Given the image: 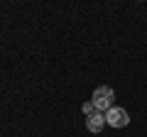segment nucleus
I'll return each instance as SVG.
<instances>
[{"mask_svg": "<svg viewBox=\"0 0 147 137\" xmlns=\"http://www.w3.org/2000/svg\"><path fill=\"white\" fill-rule=\"evenodd\" d=\"M91 100H93L96 110L105 115V113L113 108V100H115V91L110 88V86H98V88L93 91V95H91Z\"/></svg>", "mask_w": 147, "mask_h": 137, "instance_id": "nucleus-1", "label": "nucleus"}, {"mask_svg": "<svg viewBox=\"0 0 147 137\" xmlns=\"http://www.w3.org/2000/svg\"><path fill=\"white\" fill-rule=\"evenodd\" d=\"M105 122H108L110 127H125L127 122H130V115H127V110H125V108L113 105L108 113H105Z\"/></svg>", "mask_w": 147, "mask_h": 137, "instance_id": "nucleus-2", "label": "nucleus"}, {"mask_svg": "<svg viewBox=\"0 0 147 137\" xmlns=\"http://www.w3.org/2000/svg\"><path fill=\"white\" fill-rule=\"evenodd\" d=\"M103 125H108L103 113H96V115L86 118V127H88V132H100V130H103Z\"/></svg>", "mask_w": 147, "mask_h": 137, "instance_id": "nucleus-3", "label": "nucleus"}, {"mask_svg": "<svg viewBox=\"0 0 147 137\" xmlns=\"http://www.w3.org/2000/svg\"><path fill=\"white\" fill-rule=\"evenodd\" d=\"M81 113H84V115H96V113H98V110H96V105H93V100H88V103H84V105H81Z\"/></svg>", "mask_w": 147, "mask_h": 137, "instance_id": "nucleus-4", "label": "nucleus"}]
</instances>
